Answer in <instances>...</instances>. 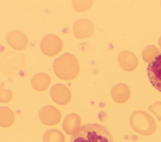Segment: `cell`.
<instances>
[{
  "label": "cell",
  "instance_id": "obj_1",
  "mask_svg": "<svg viewBox=\"0 0 161 142\" xmlns=\"http://www.w3.org/2000/svg\"><path fill=\"white\" fill-rule=\"evenodd\" d=\"M70 142H114V140L106 127L92 123L80 126L72 135Z\"/></svg>",
  "mask_w": 161,
  "mask_h": 142
},
{
  "label": "cell",
  "instance_id": "obj_2",
  "mask_svg": "<svg viewBox=\"0 0 161 142\" xmlns=\"http://www.w3.org/2000/svg\"><path fill=\"white\" fill-rule=\"evenodd\" d=\"M55 74L61 79L70 80L76 78L79 72L77 58L70 53H65L55 59L53 63Z\"/></svg>",
  "mask_w": 161,
  "mask_h": 142
},
{
  "label": "cell",
  "instance_id": "obj_3",
  "mask_svg": "<svg viewBox=\"0 0 161 142\" xmlns=\"http://www.w3.org/2000/svg\"><path fill=\"white\" fill-rule=\"evenodd\" d=\"M24 63L23 55L16 53H8L4 56L1 60V69L6 74H12L21 68Z\"/></svg>",
  "mask_w": 161,
  "mask_h": 142
},
{
  "label": "cell",
  "instance_id": "obj_4",
  "mask_svg": "<svg viewBox=\"0 0 161 142\" xmlns=\"http://www.w3.org/2000/svg\"><path fill=\"white\" fill-rule=\"evenodd\" d=\"M42 52L48 56H54L59 53L63 48V44L60 38L53 34H48L45 36L40 44Z\"/></svg>",
  "mask_w": 161,
  "mask_h": 142
},
{
  "label": "cell",
  "instance_id": "obj_5",
  "mask_svg": "<svg viewBox=\"0 0 161 142\" xmlns=\"http://www.w3.org/2000/svg\"><path fill=\"white\" fill-rule=\"evenodd\" d=\"M147 71L152 86L161 92V53L149 63Z\"/></svg>",
  "mask_w": 161,
  "mask_h": 142
},
{
  "label": "cell",
  "instance_id": "obj_6",
  "mask_svg": "<svg viewBox=\"0 0 161 142\" xmlns=\"http://www.w3.org/2000/svg\"><path fill=\"white\" fill-rule=\"evenodd\" d=\"M39 118L41 121L47 126L55 125L61 119L60 111L54 106H46L39 112Z\"/></svg>",
  "mask_w": 161,
  "mask_h": 142
},
{
  "label": "cell",
  "instance_id": "obj_7",
  "mask_svg": "<svg viewBox=\"0 0 161 142\" xmlns=\"http://www.w3.org/2000/svg\"><path fill=\"white\" fill-rule=\"evenodd\" d=\"M50 94L53 101L60 105H65L69 103L72 97L68 88L62 84H55L51 89Z\"/></svg>",
  "mask_w": 161,
  "mask_h": 142
},
{
  "label": "cell",
  "instance_id": "obj_8",
  "mask_svg": "<svg viewBox=\"0 0 161 142\" xmlns=\"http://www.w3.org/2000/svg\"><path fill=\"white\" fill-rule=\"evenodd\" d=\"M6 40L9 46L17 50L25 49L28 44V38L26 35L18 31L9 33L6 36Z\"/></svg>",
  "mask_w": 161,
  "mask_h": 142
},
{
  "label": "cell",
  "instance_id": "obj_9",
  "mask_svg": "<svg viewBox=\"0 0 161 142\" xmlns=\"http://www.w3.org/2000/svg\"><path fill=\"white\" fill-rule=\"evenodd\" d=\"M75 36L79 39L89 37L92 32V25L87 19H79L76 21L73 27Z\"/></svg>",
  "mask_w": 161,
  "mask_h": 142
},
{
  "label": "cell",
  "instance_id": "obj_10",
  "mask_svg": "<svg viewBox=\"0 0 161 142\" xmlns=\"http://www.w3.org/2000/svg\"><path fill=\"white\" fill-rule=\"evenodd\" d=\"M80 124V118L75 113L68 114L64 119L62 124L64 131L67 134H74L79 128Z\"/></svg>",
  "mask_w": 161,
  "mask_h": 142
},
{
  "label": "cell",
  "instance_id": "obj_11",
  "mask_svg": "<svg viewBox=\"0 0 161 142\" xmlns=\"http://www.w3.org/2000/svg\"><path fill=\"white\" fill-rule=\"evenodd\" d=\"M50 84V78L49 76L43 73L36 74L31 79V85L33 88L38 91H43L46 90Z\"/></svg>",
  "mask_w": 161,
  "mask_h": 142
},
{
  "label": "cell",
  "instance_id": "obj_12",
  "mask_svg": "<svg viewBox=\"0 0 161 142\" xmlns=\"http://www.w3.org/2000/svg\"><path fill=\"white\" fill-rule=\"evenodd\" d=\"M14 114L13 111L5 106L0 107V126L7 128L11 126L14 121Z\"/></svg>",
  "mask_w": 161,
  "mask_h": 142
},
{
  "label": "cell",
  "instance_id": "obj_13",
  "mask_svg": "<svg viewBox=\"0 0 161 142\" xmlns=\"http://www.w3.org/2000/svg\"><path fill=\"white\" fill-rule=\"evenodd\" d=\"M43 142H65V136L58 129H50L45 132L43 137Z\"/></svg>",
  "mask_w": 161,
  "mask_h": 142
},
{
  "label": "cell",
  "instance_id": "obj_14",
  "mask_svg": "<svg viewBox=\"0 0 161 142\" xmlns=\"http://www.w3.org/2000/svg\"><path fill=\"white\" fill-rule=\"evenodd\" d=\"M3 86L4 83H3L0 87V102L6 103L11 100L13 98V94L11 90H5Z\"/></svg>",
  "mask_w": 161,
  "mask_h": 142
}]
</instances>
